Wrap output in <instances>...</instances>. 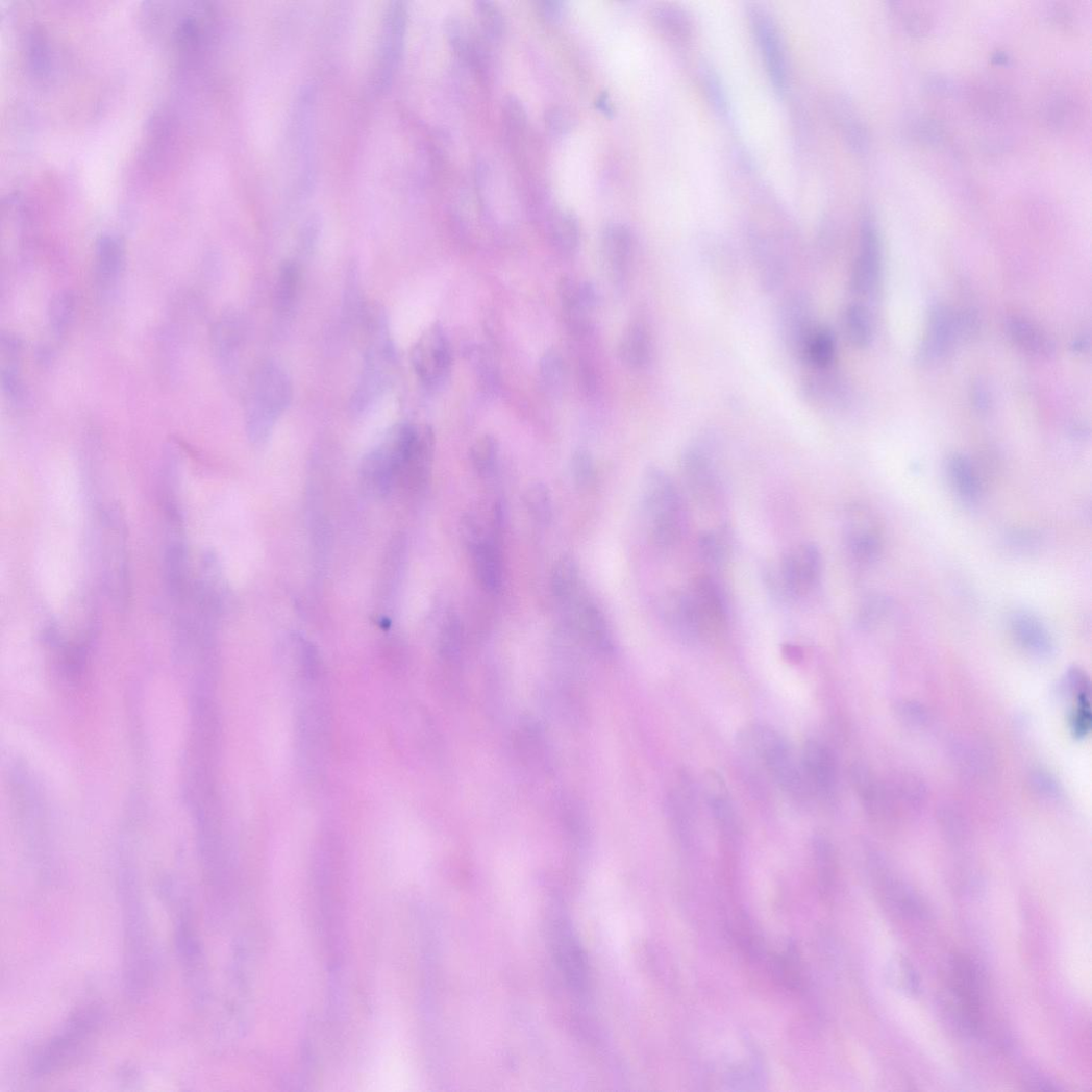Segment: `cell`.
<instances>
[{"label":"cell","mask_w":1092,"mask_h":1092,"mask_svg":"<svg viewBox=\"0 0 1092 1092\" xmlns=\"http://www.w3.org/2000/svg\"><path fill=\"white\" fill-rule=\"evenodd\" d=\"M118 888L124 935V989L131 1002L141 1003L150 994L154 977L150 921L140 883L130 871L120 875Z\"/></svg>","instance_id":"cell-1"},{"label":"cell","mask_w":1092,"mask_h":1092,"mask_svg":"<svg viewBox=\"0 0 1092 1092\" xmlns=\"http://www.w3.org/2000/svg\"><path fill=\"white\" fill-rule=\"evenodd\" d=\"M293 399V383L279 363L266 361L254 370L245 403L246 431L251 443L264 444Z\"/></svg>","instance_id":"cell-2"},{"label":"cell","mask_w":1092,"mask_h":1092,"mask_svg":"<svg viewBox=\"0 0 1092 1092\" xmlns=\"http://www.w3.org/2000/svg\"><path fill=\"white\" fill-rule=\"evenodd\" d=\"M362 326L366 329L367 348L350 402L355 414L368 412L384 394L396 364V351L386 312L379 305H370Z\"/></svg>","instance_id":"cell-3"},{"label":"cell","mask_w":1092,"mask_h":1092,"mask_svg":"<svg viewBox=\"0 0 1092 1092\" xmlns=\"http://www.w3.org/2000/svg\"><path fill=\"white\" fill-rule=\"evenodd\" d=\"M420 425L399 423L393 426L363 458L358 479L366 493L383 497L399 485L400 477L415 447Z\"/></svg>","instance_id":"cell-4"},{"label":"cell","mask_w":1092,"mask_h":1092,"mask_svg":"<svg viewBox=\"0 0 1092 1092\" xmlns=\"http://www.w3.org/2000/svg\"><path fill=\"white\" fill-rule=\"evenodd\" d=\"M102 1023L103 1012L96 1004L75 1012L39 1050L31 1064V1074L36 1078L48 1077L72 1066L89 1048Z\"/></svg>","instance_id":"cell-5"},{"label":"cell","mask_w":1092,"mask_h":1092,"mask_svg":"<svg viewBox=\"0 0 1092 1092\" xmlns=\"http://www.w3.org/2000/svg\"><path fill=\"white\" fill-rule=\"evenodd\" d=\"M96 550L102 582L109 598L125 607L129 598L126 530L120 511L114 504L96 508Z\"/></svg>","instance_id":"cell-6"},{"label":"cell","mask_w":1092,"mask_h":1092,"mask_svg":"<svg viewBox=\"0 0 1092 1092\" xmlns=\"http://www.w3.org/2000/svg\"><path fill=\"white\" fill-rule=\"evenodd\" d=\"M743 740L789 798L797 803L808 801L811 789L801 764L783 735L770 726L753 724L744 733Z\"/></svg>","instance_id":"cell-7"},{"label":"cell","mask_w":1092,"mask_h":1092,"mask_svg":"<svg viewBox=\"0 0 1092 1092\" xmlns=\"http://www.w3.org/2000/svg\"><path fill=\"white\" fill-rule=\"evenodd\" d=\"M642 504L651 539L659 548H671L681 535V507L673 481L659 467H648L644 473Z\"/></svg>","instance_id":"cell-8"},{"label":"cell","mask_w":1092,"mask_h":1092,"mask_svg":"<svg viewBox=\"0 0 1092 1092\" xmlns=\"http://www.w3.org/2000/svg\"><path fill=\"white\" fill-rule=\"evenodd\" d=\"M950 1011L967 1033L977 1034L983 1024V1004L978 970L965 955H954L948 975Z\"/></svg>","instance_id":"cell-9"},{"label":"cell","mask_w":1092,"mask_h":1092,"mask_svg":"<svg viewBox=\"0 0 1092 1092\" xmlns=\"http://www.w3.org/2000/svg\"><path fill=\"white\" fill-rule=\"evenodd\" d=\"M409 359L419 381L427 390L439 391L446 387L453 358L450 342L441 324H432L421 334Z\"/></svg>","instance_id":"cell-10"},{"label":"cell","mask_w":1092,"mask_h":1092,"mask_svg":"<svg viewBox=\"0 0 1092 1092\" xmlns=\"http://www.w3.org/2000/svg\"><path fill=\"white\" fill-rule=\"evenodd\" d=\"M777 574H769L772 590L785 598L803 597L822 574V555L813 543L795 546L783 560Z\"/></svg>","instance_id":"cell-11"},{"label":"cell","mask_w":1092,"mask_h":1092,"mask_svg":"<svg viewBox=\"0 0 1092 1092\" xmlns=\"http://www.w3.org/2000/svg\"><path fill=\"white\" fill-rule=\"evenodd\" d=\"M192 910L187 904L178 910L175 923V949L187 981L201 1000L205 989V962L201 939L194 923Z\"/></svg>","instance_id":"cell-12"},{"label":"cell","mask_w":1092,"mask_h":1092,"mask_svg":"<svg viewBox=\"0 0 1092 1092\" xmlns=\"http://www.w3.org/2000/svg\"><path fill=\"white\" fill-rule=\"evenodd\" d=\"M880 268V242L876 225L868 216L861 224L860 250L850 278L852 293L859 296L872 295L878 288Z\"/></svg>","instance_id":"cell-13"},{"label":"cell","mask_w":1092,"mask_h":1092,"mask_svg":"<svg viewBox=\"0 0 1092 1092\" xmlns=\"http://www.w3.org/2000/svg\"><path fill=\"white\" fill-rule=\"evenodd\" d=\"M247 338L245 318L235 308L224 311L213 329V351L223 373L237 371Z\"/></svg>","instance_id":"cell-14"},{"label":"cell","mask_w":1092,"mask_h":1092,"mask_svg":"<svg viewBox=\"0 0 1092 1092\" xmlns=\"http://www.w3.org/2000/svg\"><path fill=\"white\" fill-rule=\"evenodd\" d=\"M687 594L702 640L722 631L726 624V609L721 590L714 579L708 576L696 578Z\"/></svg>","instance_id":"cell-15"},{"label":"cell","mask_w":1092,"mask_h":1092,"mask_svg":"<svg viewBox=\"0 0 1092 1092\" xmlns=\"http://www.w3.org/2000/svg\"><path fill=\"white\" fill-rule=\"evenodd\" d=\"M601 255L606 276L614 287H626L632 259V238L628 227L613 222L604 227Z\"/></svg>","instance_id":"cell-16"},{"label":"cell","mask_w":1092,"mask_h":1092,"mask_svg":"<svg viewBox=\"0 0 1092 1092\" xmlns=\"http://www.w3.org/2000/svg\"><path fill=\"white\" fill-rule=\"evenodd\" d=\"M780 329L789 350L803 359L808 344L815 332L813 308L806 295L789 296L780 311Z\"/></svg>","instance_id":"cell-17"},{"label":"cell","mask_w":1092,"mask_h":1092,"mask_svg":"<svg viewBox=\"0 0 1092 1092\" xmlns=\"http://www.w3.org/2000/svg\"><path fill=\"white\" fill-rule=\"evenodd\" d=\"M801 767L811 789L825 799L835 797L838 789L837 761L825 744L810 740L802 750Z\"/></svg>","instance_id":"cell-18"},{"label":"cell","mask_w":1092,"mask_h":1092,"mask_svg":"<svg viewBox=\"0 0 1092 1092\" xmlns=\"http://www.w3.org/2000/svg\"><path fill=\"white\" fill-rule=\"evenodd\" d=\"M559 297L570 327L580 333L589 329L599 303L596 287L588 281L563 277L559 283Z\"/></svg>","instance_id":"cell-19"},{"label":"cell","mask_w":1092,"mask_h":1092,"mask_svg":"<svg viewBox=\"0 0 1092 1092\" xmlns=\"http://www.w3.org/2000/svg\"><path fill=\"white\" fill-rule=\"evenodd\" d=\"M445 31L454 54L477 74L487 71L489 54L486 39L467 19L453 16L446 21Z\"/></svg>","instance_id":"cell-20"},{"label":"cell","mask_w":1092,"mask_h":1092,"mask_svg":"<svg viewBox=\"0 0 1092 1092\" xmlns=\"http://www.w3.org/2000/svg\"><path fill=\"white\" fill-rule=\"evenodd\" d=\"M406 28V10L403 3H392L387 9L381 41L379 64V88L391 83L401 58Z\"/></svg>","instance_id":"cell-21"},{"label":"cell","mask_w":1092,"mask_h":1092,"mask_svg":"<svg viewBox=\"0 0 1092 1092\" xmlns=\"http://www.w3.org/2000/svg\"><path fill=\"white\" fill-rule=\"evenodd\" d=\"M848 551L859 564L874 563L882 551V537L872 517L862 508L848 512L845 526Z\"/></svg>","instance_id":"cell-22"},{"label":"cell","mask_w":1092,"mask_h":1092,"mask_svg":"<svg viewBox=\"0 0 1092 1092\" xmlns=\"http://www.w3.org/2000/svg\"><path fill=\"white\" fill-rule=\"evenodd\" d=\"M682 478L697 502L712 504L718 490V478L709 452L695 445L687 449L681 458Z\"/></svg>","instance_id":"cell-23"},{"label":"cell","mask_w":1092,"mask_h":1092,"mask_svg":"<svg viewBox=\"0 0 1092 1092\" xmlns=\"http://www.w3.org/2000/svg\"><path fill=\"white\" fill-rule=\"evenodd\" d=\"M752 25L773 86L784 93L787 86V67L779 32L765 14L754 10Z\"/></svg>","instance_id":"cell-24"},{"label":"cell","mask_w":1092,"mask_h":1092,"mask_svg":"<svg viewBox=\"0 0 1092 1092\" xmlns=\"http://www.w3.org/2000/svg\"><path fill=\"white\" fill-rule=\"evenodd\" d=\"M960 338L958 317L948 307L938 305L929 315L926 339L922 347V356L927 361L944 357Z\"/></svg>","instance_id":"cell-25"},{"label":"cell","mask_w":1092,"mask_h":1092,"mask_svg":"<svg viewBox=\"0 0 1092 1092\" xmlns=\"http://www.w3.org/2000/svg\"><path fill=\"white\" fill-rule=\"evenodd\" d=\"M666 809L674 834L681 842L690 843L694 836L697 805L695 790L688 776L682 777L680 785L669 793Z\"/></svg>","instance_id":"cell-26"},{"label":"cell","mask_w":1092,"mask_h":1092,"mask_svg":"<svg viewBox=\"0 0 1092 1092\" xmlns=\"http://www.w3.org/2000/svg\"><path fill=\"white\" fill-rule=\"evenodd\" d=\"M1011 626L1016 642L1023 650L1037 659L1052 657L1056 652L1054 641L1037 617L1025 612L1017 613L1012 618Z\"/></svg>","instance_id":"cell-27"},{"label":"cell","mask_w":1092,"mask_h":1092,"mask_svg":"<svg viewBox=\"0 0 1092 1092\" xmlns=\"http://www.w3.org/2000/svg\"><path fill=\"white\" fill-rule=\"evenodd\" d=\"M576 629L581 639L597 652L609 655L614 652L612 630L603 612L593 602H584L576 610Z\"/></svg>","instance_id":"cell-28"},{"label":"cell","mask_w":1092,"mask_h":1092,"mask_svg":"<svg viewBox=\"0 0 1092 1092\" xmlns=\"http://www.w3.org/2000/svg\"><path fill=\"white\" fill-rule=\"evenodd\" d=\"M472 556L476 577L490 594L499 593L503 586V563L497 545L483 536L467 546Z\"/></svg>","instance_id":"cell-29"},{"label":"cell","mask_w":1092,"mask_h":1092,"mask_svg":"<svg viewBox=\"0 0 1092 1092\" xmlns=\"http://www.w3.org/2000/svg\"><path fill=\"white\" fill-rule=\"evenodd\" d=\"M663 617L672 632L682 643L694 645L702 641L686 590L676 591L665 599Z\"/></svg>","instance_id":"cell-30"},{"label":"cell","mask_w":1092,"mask_h":1092,"mask_svg":"<svg viewBox=\"0 0 1092 1092\" xmlns=\"http://www.w3.org/2000/svg\"><path fill=\"white\" fill-rule=\"evenodd\" d=\"M708 803L716 827L727 841H735L740 835V822L736 808L717 773L708 777Z\"/></svg>","instance_id":"cell-31"},{"label":"cell","mask_w":1092,"mask_h":1092,"mask_svg":"<svg viewBox=\"0 0 1092 1092\" xmlns=\"http://www.w3.org/2000/svg\"><path fill=\"white\" fill-rule=\"evenodd\" d=\"M652 349L648 324L644 320H636L626 327L620 339L618 356L628 369L643 370L651 362Z\"/></svg>","instance_id":"cell-32"},{"label":"cell","mask_w":1092,"mask_h":1092,"mask_svg":"<svg viewBox=\"0 0 1092 1092\" xmlns=\"http://www.w3.org/2000/svg\"><path fill=\"white\" fill-rule=\"evenodd\" d=\"M22 351L20 339L8 333L2 336L0 354H2V386L10 401L20 404L25 400L26 390L22 377Z\"/></svg>","instance_id":"cell-33"},{"label":"cell","mask_w":1092,"mask_h":1092,"mask_svg":"<svg viewBox=\"0 0 1092 1092\" xmlns=\"http://www.w3.org/2000/svg\"><path fill=\"white\" fill-rule=\"evenodd\" d=\"M302 284V270L295 260H288L280 267L275 287V314L281 324L289 323L298 305Z\"/></svg>","instance_id":"cell-34"},{"label":"cell","mask_w":1092,"mask_h":1092,"mask_svg":"<svg viewBox=\"0 0 1092 1092\" xmlns=\"http://www.w3.org/2000/svg\"><path fill=\"white\" fill-rule=\"evenodd\" d=\"M546 234L551 245L564 255L577 252L580 243L578 217L569 209H553L545 220Z\"/></svg>","instance_id":"cell-35"},{"label":"cell","mask_w":1092,"mask_h":1092,"mask_svg":"<svg viewBox=\"0 0 1092 1092\" xmlns=\"http://www.w3.org/2000/svg\"><path fill=\"white\" fill-rule=\"evenodd\" d=\"M125 246L115 235H103L96 248V269L99 281L104 287L115 284L125 268Z\"/></svg>","instance_id":"cell-36"},{"label":"cell","mask_w":1092,"mask_h":1092,"mask_svg":"<svg viewBox=\"0 0 1092 1092\" xmlns=\"http://www.w3.org/2000/svg\"><path fill=\"white\" fill-rule=\"evenodd\" d=\"M1010 339L1019 348L1031 354L1050 356L1056 352V344L1024 317L1012 316L1007 322Z\"/></svg>","instance_id":"cell-37"},{"label":"cell","mask_w":1092,"mask_h":1092,"mask_svg":"<svg viewBox=\"0 0 1092 1092\" xmlns=\"http://www.w3.org/2000/svg\"><path fill=\"white\" fill-rule=\"evenodd\" d=\"M818 374L809 376L802 386V392L809 402L832 406L840 404L845 399V386L841 379L828 373V370L816 371Z\"/></svg>","instance_id":"cell-38"},{"label":"cell","mask_w":1092,"mask_h":1092,"mask_svg":"<svg viewBox=\"0 0 1092 1092\" xmlns=\"http://www.w3.org/2000/svg\"><path fill=\"white\" fill-rule=\"evenodd\" d=\"M947 467L951 483L959 496L968 504L976 503L981 495V485L970 461L962 454H953Z\"/></svg>","instance_id":"cell-39"},{"label":"cell","mask_w":1092,"mask_h":1092,"mask_svg":"<svg viewBox=\"0 0 1092 1092\" xmlns=\"http://www.w3.org/2000/svg\"><path fill=\"white\" fill-rule=\"evenodd\" d=\"M556 949L560 964L574 987L580 988L585 983V962L577 942L564 927L556 935Z\"/></svg>","instance_id":"cell-40"},{"label":"cell","mask_w":1092,"mask_h":1092,"mask_svg":"<svg viewBox=\"0 0 1092 1092\" xmlns=\"http://www.w3.org/2000/svg\"><path fill=\"white\" fill-rule=\"evenodd\" d=\"M844 327L847 339L858 349L868 348L873 341V323L866 306L850 304L844 314Z\"/></svg>","instance_id":"cell-41"},{"label":"cell","mask_w":1092,"mask_h":1092,"mask_svg":"<svg viewBox=\"0 0 1092 1092\" xmlns=\"http://www.w3.org/2000/svg\"><path fill=\"white\" fill-rule=\"evenodd\" d=\"M836 356V339L828 328H817L813 333L803 361L816 371L829 370Z\"/></svg>","instance_id":"cell-42"},{"label":"cell","mask_w":1092,"mask_h":1092,"mask_svg":"<svg viewBox=\"0 0 1092 1092\" xmlns=\"http://www.w3.org/2000/svg\"><path fill=\"white\" fill-rule=\"evenodd\" d=\"M579 582L578 565L570 555L561 556L554 564L551 575V587L554 597L561 601L571 600Z\"/></svg>","instance_id":"cell-43"},{"label":"cell","mask_w":1092,"mask_h":1092,"mask_svg":"<svg viewBox=\"0 0 1092 1092\" xmlns=\"http://www.w3.org/2000/svg\"><path fill=\"white\" fill-rule=\"evenodd\" d=\"M885 895L903 915L923 918L927 912L919 895L904 884L890 878L884 879Z\"/></svg>","instance_id":"cell-44"},{"label":"cell","mask_w":1092,"mask_h":1092,"mask_svg":"<svg viewBox=\"0 0 1092 1092\" xmlns=\"http://www.w3.org/2000/svg\"><path fill=\"white\" fill-rule=\"evenodd\" d=\"M524 506L533 521L541 525L553 519V498L548 486L542 482L530 485L523 496Z\"/></svg>","instance_id":"cell-45"},{"label":"cell","mask_w":1092,"mask_h":1092,"mask_svg":"<svg viewBox=\"0 0 1092 1092\" xmlns=\"http://www.w3.org/2000/svg\"><path fill=\"white\" fill-rule=\"evenodd\" d=\"M887 968L888 979L895 989L912 996L920 993L921 983L918 972L903 955H894Z\"/></svg>","instance_id":"cell-46"},{"label":"cell","mask_w":1092,"mask_h":1092,"mask_svg":"<svg viewBox=\"0 0 1092 1092\" xmlns=\"http://www.w3.org/2000/svg\"><path fill=\"white\" fill-rule=\"evenodd\" d=\"M481 34L487 41L497 42L503 38L506 22L502 11L490 0H477L474 3Z\"/></svg>","instance_id":"cell-47"},{"label":"cell","mask_w":1092,"mask_h":1092,"mask_svg":"<svg viewBox=\"0 0 1092 1092\" xmlns=\"http://www.w3.org/2000/svg\"><path fill=\"white\" fill-rule=\"evenodd\" d=\"M76 301L70 291H61L51 300L49 307L50 329L56 338L63 337L73 322Z\"/></svg>","instance_id":"cell-48"},{"label":"cell","mask_w":1092,"mask_h":1092,"mask_svg":"<svg viewBox=\"0 0 1092 1092\" xmlns=\"http://www.w3.org/2000/svg\"><path fill=\"white\" fill-rule=\"evenodd\" d=\"M539 376L545 389L557 393L566 382V364L556 349L545 351L539 362Z\"/></svg>","instance_id":"cell-49"},{"label":"cell","mask_w":1092,"mask_h":1092,"mask_svg":"<svg viewBox=\"0 0 1092 1092\" xmlns=\"http://www.w3.org/2000/svg\"><path fill=\"white\" fill-rule=\"evenodd\" d=\"M499 443L492 435L477 438L470 449V460L474 470L480 475L491 474L498 462Z\"/></svg>","instance_id":"cell-50"},{"label":"cell","mask_w":1092,"mask_h":1092,"mask_svg":"<svg viewBox=\"0 0 1092 1092\" xmlns=\"http://www.w3.org/2000/svg\"><path fill=\"white\" fill-rule=\"evenodd\" d=\"M723 530L703 532L699 539V549L705 562L721 565L729 553V540Z\"/></svg>","instance_id":"cell-51"},{"label":"cell","mask_w":1092,"mask_h":1092,"mask_svg":"<svg viewBox=\"0 0 1092 1092\" xmlns=\"http://www.w3.org/2000/svg\"><path fill=\"white\" fill-rule=\"evenodd\" d=\"M503 119L511 140L520 139L527 127L528 116L523 102L518 97L510 96L505 99Z\"/></svg>","instance_id":"cell-52"},{"label":"cell","mask_w":1092,"mask_h":1092,"mask_svg":"<svg viewBox=\"0 0 1092 1092\" xmlns=\"http://www.w3.org/2000/svg\"><path fill=\"white\" fill-rule=\"evenodd\" d=\"M570 469L573 481L579 488H586L596 478V465L593 453L586 448H577L571 457Z\"/></svg>","instance_id":"cell-53"},{"label":"cell","mask_w":1092,"mask_h":1092,"mask_svg":"<svg viewBox=\"0 0 1092 1092\" xmlns=\"http://www.w3.org/2000/svg\"><path fill=\"white\" fill-rule=\"evenodd\" d=\"M28 60L34 75L48 76L50 72V54L47 41L42 32L34 30L29 38Z\"/></svg>","instance_id":"cell-54"},{"label":"cell","mask_w":1092,"mask_h":1092,"mask_svg":"<svg viewBox=\"0 0 1092 1092\" xmlns=\"http://www.w3.org/2000/svg\"><path fill=\"white\" fill-rule=\"evenodd\" d=\"M653 20L655 25L666 34L682 36L689 33V24L686 17L673 8L662 7L656 9L653 14Z\"/></svg>","instance_id":"cell-55"},{"label":"cell","mask_w":1092,"mask_h":1092,"mask_svg":"<svg viewBox=\"0 0 1092 1092\" xmlns=\"http://www.w3.org/2000/svg\"><path fill=\"white\" fill-rule=\"evenodd\" d=\"M1075 699L1076 703L1070 717L1071 731L1076 739H1084L1089 735L1092 724L1090 693Z\"/></svg>","instance_id":"cell-56"},{"label":"cell","mask_w":1092,"mask_h":1092,"mask_svg":"<svg viewBox=\"0 0 1092 1092\" xmlns=\"http://www.w3.org/2000/svg\"><path fill=\"white\" fill-rule=\"evenodd\" d=\"M544 122L546 128L557 136L568 134L576 125L575 116L566 107L553 106L545 111Z\"/></svg>","instance_id":"cell-57"},{"label":"cell","mask_w":1092,"mask_h":1092,"mask_svg":"<svg viewBox=\"0 0 1092 1092\" xmlns=\"http://www.w3.org/2000/svg\"><path fill=\"white\" fill-rule=\"evenodd\" d=\"M1029 784L1033 791L1045 799L1058 800L1063 795L1060 784L1048 771L1035 770L1032 772Z\"/></svg>","instance_id":"cell-58"},{"label":"cell","mask_w":1092,"mask_h":1092,"mask_svg":"<svg viewBox=\"0 0 1092 1092\" xmlns=\"http://www.w3.org/2000/svg\"><path fill=\"white\" fill-rule=\"evenodd\" d=\"M540 17L549 23H559L567 11V4L561 0H538L535 3Z\"/></svg>","instance_id":"cell-59"},{"label":"cell","mask_w":1092,"mask_h":1092,"mask_svg":"<svg viewBox=\"0 0 1092 1092\" xmlns=\"http://www.w3.org/2000/svg\"><path fill=\"white\" fill-rule=\"evenodd\" d=\"M899 715L902 720L914 726H923L927 720L928 715L925 709L915 702H904L899 706Z\"/></svg>","instance_id":"cell-60"},{"label":"cell","mask_w":1092,"mask_h":1092,"mask_svg":"<svg viewBox=\"0 0 1092 1092\" xmlns=\"http://www.w3.org/2000/svg\"><path fill=\"white\" fill-rule=\"evenodd\" d=\"M958 317V326L960 337L962 338H973L979 330V318L971 309L963 311L960 314H955Z\"/></svg>","instance_id":"cell-61"},{"label":"cell","mask_w":1092,"mask_h":1092,"mask_svg":"<svg viewBox=\"0 0 1092 1092\" xmlns=\"http://www.w3.org/2000/svg\"><path fill=\"white\" fill-rule=\"evenodd\" d=\"M783 655L789 663L792 664H799L804 659L803 650L799 646L794 644H786L783 647Z\"/></svg>","instance_id":"cell-62"},{"label":"cell","mask_w":1092,"mask_h":1092,"mask_svg":"<svg viewBox=\"0 0 1092 1092\" xmlns=\"http://www.w3.org/2000/svg\"><path fill=\"white\" fill-rule=\"evenodd\" d=\"M596 108L607 118H613L614 108L609 93L603 91L596 100Z\"/></svg>","instance_id":"cell-63"},{"label":"cell","mask_w":1092,"mask_h":1092,"mask_svg":"<svg viewBox=\"0 0 1092 1092\" xmlns=\"http://www.w3.org/2000/svg\"><path fill=\"white\" fill-rule=\"evenodd\" d=\"M973 400H974L975 406L979 409V412H986V409H988L989 402H990L989 401V395H988L987 391L985 389H983L982 387L976 388L974 390Z\"/></svg>","instance_id":"cell-64"}]
</instances>
